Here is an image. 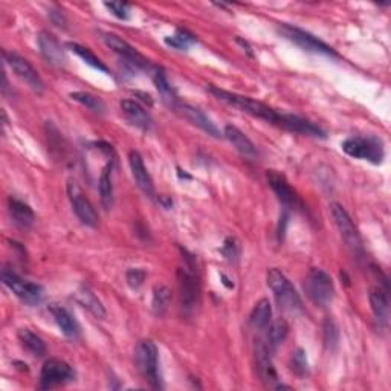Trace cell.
<instances>
[{
    "instance_id": "6da1fadb",
    "label": "cell",
    "mask_w": 391,
    "mask_h": 391,
    "mask_svg": "<svg viewBox=\"0 0 391 391\" xmlns=\"http://www.w3.org/2000/svg\"><path fill=\"white\" fill-rule=\"evenodd\" d=\"M208 89L217 98V100H220L222 103L231 106L234 108H238L240 112H245L254 118L263 119V121H266V123L275 124L280 127L281 113H278L275 108L269 107L268 104H265L262 101H257V100H254V98L220 89V88H217V86H210Z\"/></svg>"
},
{
    "instance_id": "7a4b0ae2",
    "label": "cell",
    "mask_w": 391,
    "mask_h": 391,
    "mask_svg": "<svg viewBox=\"0 0 391 391\" xmlns=\"http://www.w3.org/2000/svg\"><path fill=\"white\" fill-rule=\"evenodd\" d=\"M266 281L269 289L274 292V297L281 310L289 313H298L303 310V301L297 289L293 288L290 280L280 269L273 268L268 270Z\"/></svg>"
},
{
    "instance_id": "3957f363",
    "label": "cell",
    "mask_w": 391,
    "mask_h": 391,
    "mask_svg": "<svg viewBox=\"0 0 391 391\" xmlns=\"http://www.w3.org/2000/svg\"><path fill=\"white\" fill-rule=\"evenodd\" d=\"M341 147L347 156L367 161L375 166L382 164L385 158L384 141L375 135L350 136L344 141Z\"/></svg>"
},
{
    "instance_id": "277c9868",
    "label": "cell",
    "mask_w": 391,
    "mask_h": 391,
    "mask_svg": "<svg viewBox=\"0 0 391 391\" xmlns=\"http://www.w3.org/2000/svg\"><path fill=\"white\" fill-rule=\"evenodd\" d=\"M135 361L138 370L148 385L155 390L162 388V379L159 373V352L153 341L144 340L136 345Z\"/></svg>"
},
{
    "instance_id": "5b68a950",
    "label": "cell",
    "mask_w": 391,
    "mask_h": 391,
    "mask_svg": "<svg viewBox=\"0 0 391 391\" xmlns=\"http://www.w3.org/2000/svg\"><path fill=\"white\" fill-rule=\"evenodd\" d=\"M304 290L317 306H327L335 297V285L332 277L323 269L313 268L304 280Z\"/></svg>"
},
{
    "instance_id": "8992f818",
    "label": "cell",
    "mask_w": 391,
    "mask_h": 391,
    "mask_svg": "<svg viewBox=\"0 0 391 391\" xmlns=\"http://www.w3.org/2000/svg\"><path fill=\"white\" fill-rule=\"evenodd\" d=\"M278 32L285 39L292 41L293 45L300 46L304 51L313 52V54H323V56H329V57H338V54H336V51L332 46H329L327 43H324L318 37H315L313 34H310V32L304 31L298 26L280 24Z\"/></svg>"
},
{
    "instance_id": "52a82bcc",
    "label": "cell",
    "mask_w": 391,
    "mask_h": 391,
    "mask_svg": "<svg viewBox=\"0 0 391 391\" xmlns=\"http://www.w3.org/2000/svg\"><path fill=\"white\" fill-rule=\"evenodd\" d=\"M330 214L333 217V220L336 223V228H338V231L342 237V240L345 242V245L349 246L355 254H361L362 253V238L360 231H357V228L353 222V219L350 217V214L347 213V210L341 203H330Z\"/></svg>"
},
{
    "instance_id": "ba28073f",
    "label": "cell",
    "mask_w": 391,
    "mask_h": 391,
    "mask_svg": "<svg viewBox=\"0 0 391 391\" xmlns=\"http://www.w3.org/2000/svg\"><path fill=\"white\" fill-rule=\"evenodd\" d=\"M73 377H75L73 368L66 361L52 357V360H48L41 367L39 388L41 390L56 388L73 381Z\"/></svg>"
},
{
    "instance_id": "9c48e42d",
    "label": "cell",
    "mask_w": 391,
    "mask_h": 391,
    "mask_svg": "<svg viewBox=\"0 0 391 391\" xmlns=\"http://www.w3.org/2000/svg\"><path fill=\"white\" fill-rule=\"evenodd\" d=\"M2 281L4 285L17 295L20 300H24L29 304H37L43 298V288L40 285L31 283L28 280L19 277L14 270L5 268L2 270Z\"/></svg>"
},
{
    "instance_id": "30bf717a",
    "label": "cell",
    "mask_w": 391,
    "mask_h": 391,
    "mask_svg": "<svg viewBox=\"0 0 391 391\" xmlns=\"http://www.w3.org/2000/svg\"><path fill=\"white\" fill-rule=\"evenodd\" d=\"M194 260L187 258V266L179 269V289H181V301L182 308L186 310L194 309L196 304L199 301L200 285L198 274L194 273Z\"/></svg>"
},
{
    "instance_id": "8fae6325",
    "label": "cell",
    "mask_w": 391,
    "mask_h": 391,
    "mask_svg": "<svg viewBox=\"0 0 391 391\" xmlns=\"http://www.w3.org/2000/svg\"><path fill=\"white\" fill-rule=\"evenodd\" d=\"M4 57L8 66L13 69V72L21 81H25L34 92L43 93V91H45V83H43L39 72L26 59L20 57L16 52H4Z\"/></svg>"
},
{
    "instance_id": "7c38bea8",
    "label": "cell",
    "mask_w": 391,
    "mask_h": 391,
    "mask_svg": "<svg viewBox=\"0 0 391 391\" xmlns=\"http://www.w3.org/2000/svg\"><path fill=\"white\" fill-rule=\"evenodd\" d=\"M68 196H69V200L72 203V208H73L75 214H77L78 219L81 220V223H84L86 226H91V228L98 226L100 219H98L95 206L83 194L77 181H73V179L68 181Z\"/></svg>"
},
{
    "instance_id": "4fadbf2b",
    "label": "cell",
    "mask_w": 391,
    "mask_h": 391,
    "mask_svg": "<svg viewBox=\"0 0 391 391\" xmlns=\"http://www.w3.org/2000/svg\"><path fill=\"white\" fill-rule=\"evenodd\" d=\"M103 41L106 43L107 48H111L119 57L124 59V61L132 69H151L148 60L144 56H141V54L124 39L107 32V34H103Z\"/></svg>"
},
{
    "instance_id": "5bb4252c",
    "label": "cell",
    "mask_w": 391,
    "mask_h": 391,
    "mask_svg": "<svg viewBox=\"0 0 391 391\" xmlns=\"http://www.w3.org/2000/svg\"><path fill=\"white\" fill-rule=\"evenodd\" d=\"M268 182H269V187L275 193L280 203L285 206V210L300 208L301 200L298 198L297 191L290 187V183L283 175H281V173L275 170L268 171Z\"/></svg>"
},
{
    "instance_id": "9a60e30c",
    "label": "cell",
    "mask_w": 391,
    "mask_h": 391,
    "mask_svg": "<svg viewBox=\"0 0 391 391\" xmlns=\"http://www.w3.org/2000/svg\"><path fill=\"white\" fill-rule=\"evenodd\" d=\"M270 350L268 342L258 340L255 342V361H257V372L262 381L269 387H277L278 375L275 370V365L270 356Z\"/></svg>"
},
{
    "instance_id": "2e32d148",
    "label": "cell",
    "mask_w": 391,
    "mask_h": 391,
    "mask_svg": "<svg viewBox=\"0 0 391 391\" xmlns=\"http://www.w3.org/2000/svg\"><path fill=\"white\" fill-rule=\"evenodd\" d=\"M128 162H130V170H132V175H133V179L136 182L138 188L143 191L147 198L151 199L155 196V183H153V179H151L150 173L144 164L143 156L139 155V151L133 150V151H130Z\"/></svg>"
},
{
    "instance_id": "e0dca14e",
    "label": "cell",
    "mask_w": 391,
    "mask_h": 391,
    "mask_svg": "<svg viewBox=\"0 0 391 391\" xmlns=\"http://www.w3.org/2000/svg\"><path fill=\"white\" fill-rule=\"evenodd\" d=\"M176 111L187 119V121H190L191 124H194L196 127H199L200 130H203V132L206 135H210L213 138H222L223 135L220 133L219 127H217L211 119L206 116L200 108L194 107V106H190V104H182L179 103L176 107Z\"/></svg>"
},
{
    "instance_id": "ac0fdd59",
    "label": "cell",
    "mask_w": 391,
    "mask_h": 391,
    "mask_svg": "<svg viewBox=\"0 0 391 391\" xmlns=\"http://www.w3.org/2000/svg\"><path fill=\"white\" fill-rule=\"evenodd\" d=\"M39 48L41 56L51 63L52 66L61 68L66 63V56H64V49L61 48L59 39L51 34L48 31H41L39 34Z\"/></svg>"
},
{
    "instance_id": "d6986e66",
    "label": "cell",
    "mask_w": 391,
    "mask_h": 391,
    "mask_svg": "<svg viewBox=\"0 0 391 391\" xmlns=\"http://www.w3.org/2000/svg\"><path fill=\"white\" fill-rule=\"evenodd\" d=\"M280 127H283L289 132H295L300 135H308L313 138H325L324 130L313 124L309 119H304L298 115H292V113H281V123Z\"/></svg>"
},
{
    "instance_id": "ffe728a7",
    "label": "cell",
    "mask_w": 391,
    "mask_h": 391,
    "mask_svg": "<svg viewBox=\"0 0 391 391\" xmlns=\"http://www.w3.org/2000/svg\"><path fill=\"white\" fill-rule=\"evenodd\" d=\"M121 111L130 121V124L144 130V132H148V130H151V127H153V118H151V115L138 101L123 100Z\"/></svg>"
},
{
    "instance_id": "44dd1931",
    "label": "cell",
    "mask_w": 391,
    "mask_h": 391,
    "mask_svg": "<svg viewBox=\"0 0 391 391\" xmlns=\"http://www.w3.org/2000/svg\"><path fill=\"white\" fill-rule=\"evenodd\" d=\"M49 312L52 313L54 320H56L59 329L61 330V333L64 336H68V338H73V340L78 338L81 333L80 324L77 323V320L72 317V313L68 309L59 306V304H51Z\"/></svg>"
},
{
    "instance_id": "7402d4cb",
    "label": "cell",
    "mask_w": 391,
    "mask_h": 391,
    "mask_svg": "<svg viewBox=\"0 0 391 391\" xmlns=\"http://www.w3.org/2000/svg\"><path fill=\"white\" fill-rule=\"evenodd\" d=\"M223 136L228 141H230V143L233 144V147L238 151V153H242L243 156H248V158H255L257 156V147L254 146L253 141L249 139L238 127L231 126V124L225 126Z\"/></svg>"
},
{
    "instance_id": "603a6c76",
    "label": "cell",
    "mask_w": 391,
    "mask_h": 391,
    "mask_svg": "<svg viewBox=\"0 0 391 391\" xmlns=\"http://www.w3.org/2000/svg\"><path fill=\"white\" fill-rule=\"evenodd\" d=\"M115 159L112 158L104 166L100 181H98V190H100V199L106 210H111L115 203V191H113V182H112V171H113Z\"/></svg>"
},
{
    "instance_id": "cb8c5ba5",
    "label": "cell",
    "mask_w": 391,
    "mask_h": 391,
    "mask_svg": "<svg viewBox=\"0 0 391 391\" xmlns=\"http://www.w3.org/2000/svg\"><path fill=\"white\" fill-rule=\"evenodd\" d=\"M8 206H9L11 219H13V222L19 228H21V230H28V228L34 225L36 214L31 210V206L28 203L21 202L19 199H14V198H9Z\"/></svg>"
},
{
    "instance_id": "d4e9b609",
    "label": "cell",
    "mask_w": 391,
    "mask_h": 391,
    "mask_svg": "<svg viewBox=\"0 0 391 391\" xmlns=\"http://www.w3.org/2000/svg\"><path fill=\"white\" fill-rule=\"evenodd\" d=\"M75 300H77L80 306L88 309L93 315V317L100 318V320L106 318V309L103 306V303L88 286H81L75 290Z\"/></svg>"
},
{
    "instance_id": "484cf974",
    "label": "cell",
    "mask_w": 391,
    "mask_h": 391,
    "mask_svg": "<svg viewBox=\"0 0 391 391\" xmlns=\"http://www.w3.org/2000/svg\"><path fill=\"white\" fill-rule=\"evenodd\" d=\"M150 72H151V78H153L156 89L159 91L162 98H164V101L168 103L171 107H176L179 104L178 95H176V91L173 89V86L170 84L164 69L153 66L150 69Z\"/></svg>"
},
{
    "instance_id": "4316f807",
    "label": "cell",
    "mask_w": 391,
    "mask_h": 391,
    "mask_svg": "<svg viewBox=\"0 0 391 391\" xmlns=\"http://www.w3.org/2000/svg\"><path fill=\"white\" fill-rule=\"evenodd\" d=\"M368 300H370V306L376 320L385 325L388 323V313H390L387 290H382L381 288H373L370 293H368Z\"/></svg>"
},
{
    "instance_id": "83f0119b",
    "label": "cell",
    "mask_w": 391,
    "mask_h": 391,
    "mask_svg": "<svg viewBox=\"0 0 391 391\" xmlns=\"http://www.w3.org/2000/svg\"><path fill=\"white\" fill-rule=\"evenodd\" d=\"M270 320H273V308H270L268 298H262L254 306L251 317H249V323H251L255 330H266L269 327Z\"/></svg>"
},
{
    "instance_id": "f1b7e54d",
    "label": "cell",
    "mask_w": 391,
    "mask_h": 391,
    "mask_svg": "<svg viewBox=\"0 0 391 391\" xmlns=\"http://www.w3.org/2000/svg\"><path fill=\"white\" fill-rule=\"evenodd\" d=\"M17 336H19V341L21 342V345H24L32 356L46 355V352H48L46 344L37 333L31 332L29 329H21V330H19Z\"/></svg>"
},
{
    "instance_id": "f546056e",
    "label": "cell",
    "mask_w": 391,
    "mask_h": 391,
    "mask_svg": "<svg viewBox=\"0 0 391 391\" xmlns=\"http://www.w3.org/2000/svg\"><path fill=\"white\" fill-rule=\"evenodd\" d=\"M268 330V345L269 349L275 352L283 344L289 335V324L286 320H277L269 324Z\"/></svg>"
},
{
    "instance_id": "4dcf8cb0",
    "label": "cell",
    "mask_w": 391,
    "mask_h": 391,
    "mask_svg": "<svg viewBox=\"0 0 391 391\" xmlns=\"http://www.w3.org/2000/svg\"><path fill=\"white\" fill-rule=\"evenodd\" d=\"M66 46L75 54V56H78L86 64H88V66L93 68L96 71H100L103 73H108V68L106 66V64L100 59H98L95 56V54L89 48H84V46L78 45V43H72V41L68 43Z\"/></svg>"
},
{
    "instance_id": "1f68e13d",
    "label": "cell",
    "mask_w": 391,
    "mask_h": 391,
    "mask_svg": "<svg viewBox=\"0 0 391 391\" xmlns=\"http://www.w3.org/2000/svg\"><path fill=\"white\" fill-rule=\"evenodd\" d=\"M71 98H72L73 101L80 103L81 106L88 107L89 111H92L95 113H100V115L106 113V104H104V101L101 100L100 96H96V95H93L91 92H83V91L72 92Z\"/></svg>"
},
{
    "instance_id": "d6a6232c",
    "label": "cell",
    "mask_w": 391,
    "mask_h": 391,
    "mask_svg": "<svg viewBox=\"0 0 391 391\" xmlns=\"http://www.w3.org/2000/svg\"><path fill=\"white\" fill-rule=\"evenodd\" d=\"M171 303V290L167 286H156L153 289V300H151V309L156 317H162Z\"/></svg>"
},
{
    "instance_id": "836d02e7",
    "label": "cell",
    "mask_w": 391,
    "mask_h": 391,
    "mask_svg": "<svg viewBox=\"0 0 391 391\" xmlns=\"http://www.w3.org/2000/svg\"><path fill=\"white\" fill-rule=\"evenodd\" d=\"M166 43L173 49L187 51L191 45H194L196 43V37L191 34V32H188L186 29H178L175 32V36L166 37Z\"/></svg>"
},
{
    "instance_id": "e575fe53",
    "label": "cell",
    "mask_w": 391,
    "mask_h": 391,
    "mask_svg": "<svg viewBox=\"0 0 391 391\" xmlns=\"http://www.w3.org/2000/svg\"><path fill=\"white\" fill-rule=\"evenodd\" d=\"M289 365H290V370L295 375H298V376L306 375L309 372L306 352H304L303 349H297L290 356V364Z\"/></svg>"
},
{
    "instance_id": "d590c367",
    "label": "cell",
    "mask_w": 391,
    "mask_h": 391,
    "mask_svg": "<svg viewBox=\"0 0 391 391\" xmlns=\"http://www.w3.org/2000/svg\"><path fill=\"white\" fill-rule=\"evenodd\" d=\"M147 278V273L144 269L141 268H130L127 273H126V280H127V285L132 288V289H139L141 286L144 285V281Z\"/></svg>"
},
{
    "instance_id": "8d00e7d4",
    "label": "cell",
    "mask_w": 391,
    "mask_h": 391,
    "mask_svg": "<svg viewBox=\"0 0 391 391\" xmlns=\"http://www.w3.org/2000/svg\"><path fill=\"white\" fill-rule=\"evenodd\" d=\"M104 6L118 19L127 20L130 17V5H127V4H123V2H111V4H108V2H106Z\"/></svg>"
},
{
    "instance_id": "74e56055",
    "label": "cell",
    "mask_w": 391,
    "mask_h": 391,
    "mask_svg": "<svg viewBox=\"0 0 391 391\" xmlns=\"http://www.w3.org/2000/svg\"><path fill=\"white\" fill-rule=\"evenodd\" d=\"M222 253H223V255H225L226 258H230V260H233V258L237 257V254H238V251H237V245H235V242L233 240V238H226L225 245H223V248H222Z\"/></svg>"
},
{
    "instance_id": "f35d334b",
    "label": "cell",
    "mask_w": 391,
    "mask_h": 391,
    "mask_svg": "<svg viewBox=\"0 0 391 391\" xmlns=\"http://www.w3.org/2000/svg\"><path fill=\"white\" fill-rule=\"evenodd\" d=\"M49 17H51V20H52V24H54V25H57V26H60V28H66L68 20H66V17H64V16L61 14V11H51Z\"/></svg>"
},
{
    "instance_id": "ab89813d",
    "label": "cell",
    "mask_w": 391,
    "mask_h": 391,
    "mask_svg": "<svg viewBox=\"0 0 391 391\" xmlns=\"http://www.w3.org/2000/svg\"><path fill=\"white\" fill-rule=\"evenodd\" d=\"M158 202L162 205V206H164V208H171V206H173V200H171V198H170V196H166V194H161L159 196V198H158Z\"/></svg>"
}]
</instances>
